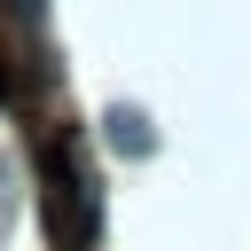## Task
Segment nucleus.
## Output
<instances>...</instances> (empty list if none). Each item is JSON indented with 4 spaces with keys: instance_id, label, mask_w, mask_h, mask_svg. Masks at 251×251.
<instances>
[{
    "instance_id": "2",
    "label": "nucleus",
    "mask_w": 251,
    "mask_h": 251,
    "mask_svg": "<svg viewBox=\"0 0 251 251\" xmlns=\"http://www.w3.org/2000/svg\"><path fill=\"white\" fill-rule=\"evenodd\" d=\"M102 141H110L118 157H149V149H157V133H149V118H141L133 102H110V110H102Z\"/></svg>"
},
{
    "instance_id": "3",
    "label": "nucleus",
    "mask_w": 251,
    "mask_h": 251,
    "mask_svg": "<svg viewBox=\"0 0 251 251\" xmlns=\"http://www.w3.org/2000/svg\"><path fill=\"white\" fill-rule=\"evenodd\" d=\"M0 102H16V78H8V71H0Z\"/></svg>"
},
{
    "instance_id": "1",
    "label": "nucleus",
    "mask_w": 251,
    "mask_h": 251,
    "mask_svg": "<svg viewBox=\"0 0 251 251\" xmlns=\"http://www.w3.org/2000/svg\"><path fill=\"white\" fill-rule=\"evenodd\" d=\"M39 165H47V188H39V212H47V243H55V251H94V235H102V212H94V188L78 180L71 149L55 141Z\"/></svg>"
}]
</instances>
